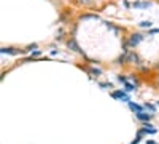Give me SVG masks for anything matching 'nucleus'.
I'll use <instances>...</instances> for the list:
<instances>
[{"label":"nucleus","instance_id":"nucleus-1","mask_svg":"<svg viewBox=\"0 0 159 144\" xmlns=\"http://www.w3.org/2000/svg\"><path fill=\"white\" fill-rule=\"evenodd\" d=\"M143 38H145V37H143L142 34H139V32H135V34H130V35H129V38L124 42V51H129V50H127L129 47H130V48H135V47H137V45H139V43L143 40Z\"/></svg>","mask_w":159,"mask_h":144},{"label":"nucleus","instance_id":"nucleus-2","mask_svg":"<svg viewBox=\"0 0 159 144\" xmlns=\"http://www.w3.org/2000/svg\"><path fill=\"white\" fill-rule=\"evenodd\" d=\"M67 47H69V48H70L72 51H76V53H80V55H81V56H83V58H84L86 61H89V58H88V56L84 55V51H83L81 48H80V45L76 43V40H75V37H70L69 40H67Z\"/></svg>","mask_w":159,"mask_h":144},{"label":"nucleus","instance_id":"nucleus-3","mask_svg":"<svg viewBox=\"0 0 159 144\" xmlns=\"http://www.w3.org/2000/svg\"><path fill=\"white\" fill-rule=\"evenodd\" d=\"M111 98L118 99V101H123V102H130V96L126 93L124 90H115V91H111Z\"/></svg>","mask_w":159,"mask_h":144},{"label":"nucleus","instance_id":"nucleus-4","mask_svg":"<svg viewBox=\"0 0 159 144\" xmlns=\"http://www.w3.org/2000/svg\"><path fill=\"white\" fill-rule=\"evenodd\" d=\"M2 55H11V56H18V55H24L27 53L25 50H21V48H15V47H2Z\"/></svg>","mask_w":159,"mask_h":144},{"label":"nucleus","instance_id":"nucleus-5","mask_svg":"<svg viewBox=\"0 0 159 144\" xmlns=\"http://www.w3.org/2000/svg\"><path fill=\"white\" fill-rule=\"evenodd\" d=\"M127 64H137V66L142 64V58L139 56L137 51H127Z\"/></svg>","mask_w":159,"mask_h":144},{"label":"nucleus","instance_id":"nucleus-6","mask_svg":"<svg viewBox=\"0 0 159 144\" xmlns=\"http://www.w3.org/2000/svg\"><path fill=\"white\" fill-rule=\"evenodd\" d=\"M135 117H137V120H140V122H143V123H148L153 117H154V114H150V112H147V111H143V112L135 114Z\"/></svg>","mask_w":159,"mask_h":144},{"label":"nucleus","instance_id":"nucleus-7","mask_svg":"<svg viewBox=\"0 0 159 144\" xmlns=\"http://www.w3.org/2000/svg\"><path fill=\"white\" fill-rule=\"evenodd\" d=\"M140 130L143 132V135H156L157 133V128H153V125L150 122L148 123H143V127Z\"/></svg>","mask_w":159,"mask_h":144},{"label":"nucleus","instance_id":"nucleus-8","mask_svg":"<svg viewBox=\"0 0 159 144\" xmlns=\"http://www.w3.org/2000/svg\"><path fill=\"white\" fill-rule=\"evenodd\" d=\"M80 67H81V69H84L91 77H99V75H102V69H99V67H83V66H80Z\"/></svg>","mask_w":159,"mask_h":144},{"label":"nucleus","instance_id":"nucleus-9","mask_svg":"<svg viewBox=\"0 0 159 144\" xmlns=\"http://www.w3.org/2000/svg\"><path fill=\"white\" fill-rule=\"evenodd\" d=\"M127 106H129V109L134 112V114H139V112H143V111H145V107L142 106V104H137V102H134V101L127 102Z\"/></svg>","mask_w":159,"mask_h":144},{"label":"nucleus","instance_id":"nucleus-10","mask_svg":"<svg viewBox=\"0 0 159 144\" xmlns=\"http://www.w3.org/2000/svg\"><path fill=\"white\" fill-rule=\"evenodd\" d=\"M123 90L126 91V93H132V91H137V85H135V83H132V82H126Z\"/></svg>","mask_w":159,"mask_h":144},{"label":"nucleus","instance_id":"nucleus-11","mask_svg":"<svg viewBox=\"0 0 159 144\" xmlns=\"http://www.w3.org/2000/svg\"><path fill=\"white\" fill-rule=\"evenodd\" d=\"M143 107H145V111H147V112H150V114H154V112H156V104H151V102H145V104H143Z\"/></svg>","mask_w":159,"mask_h":144},{"label":"nucleus","instance_id":"nucleus-12","mask_svg":"<svg viewBox=\"0 0 159 144\" xmlns=\"http://www.w3.org/2000/svg\"><path fill=\"white\" fill-rule=\"evenodd\" d=\"M150 5H151V2H134L132 3V7H135V8H147Z\"/></svg>","mask_w":159,"mask_h":144},{"label":"nucleus","instance_id":"nucleus-13","mask_svg":"<svg viewBox=\"0 0 159 144\" xmlns=\"http://www.w3.org/2000/svg\"><path fill=\"white\" fill-rule=\"evenodd\" d=\"M97 15H91V13H84V15L80 16V21H84V19H97Z\"/></svg>","mask_w":159,"mask_h":144},{"label":"nucleus","instance_id":"nucleus-14","mask_svg":"<svg viewBox=\"0 0 159 144\" xmlns=\"http://www.w3.org/2000/svg\"><path fill=\"white\" fill-rule=\"evenodd\" d=\"M139 26H140L142 29H150L151 26H153V22H151V21H142V22H140Z\"/></svg>","mask_w":159,"mask_h":144},{"label":"nucleus","instance_id":"nucleus-15","mask_svg":"<svg viewBox=\"0 0 159 144\" xmlns=\"http://www.w3.org/2000/svg\"><path fill=\"white\" fill-rule=\"evenodd\" d=\"M129 80H130L132 83H135L137 87L140 85V80H139V77H137V75H134V74H130V75H129Z\"/></svg>","mask_w":159,"mask_h":144},{"label":"nucleus","instance_id":"nucleus-16","mask_svg":"<svg viewBox=\"0 0 159 144\" xmlns=\"http://www.w3.org/2000/svg\"><path fill=\"white\" fill-rule=\"evenodd\" d=\"M116 80H118V82H121V83H126V82H129V77H124V75L119 74V75L116 77Z\"/></svg>","mask_w":159,"mask_h":144},{"label":"nucleus","instance_id":"nucleus-17","mask_svg":"<svg viewBox=\"0 0 159 144\" xmlns=\"http://www.w3.org/2000/svg\"><path fill=\"white\" fill-rule=\"evenodd\" d=\"M40 55H42V50H34V51H32V55H30V59H34V58H38Z\"/></svg>","mask_w":159,"mask_h":144},{"label":"nucleus","instance_id":"nucleus-18","mask_svg":"<svg viewBox=\"0 0 159 144\" xmlns=\"http://www.w3.org/2000/svg\"><path fill=\"white\" fill-rule=\"evenodd\" d=\"M99 85H100L102 88H108V90H110V88H113V85H111L110 82H105V83H99Z\"/></svg>","mask_w":159,"mask_h":144},{"label":"nucleus","instance_id":"nucleus-19","mask_svg":"<svg viewBox=\"0 0 159 144\" xmlns=\"http://www.w3.org/2000/svg\"><path fill=\"white\" fill-rule=\"evenodd\" d=\"M148 34H150V35H153V34H159V27H156V29H150Z\"/></svg>","mask_w":159,"mask_h":144},{"label":"nucleus","instance_id":"nucleus-20","mask_svg":"<svg viewBox=\"0 0 159 144\" xmlns=\"http://www.w3.org/2000/svg\"><path fill=\"white\" fill-rule=\"evenodd\" d=\"M37 47H38V45H37V43H32V45H29V47H27V48H25V51H30V50H32V48H37Z\"/></svg>","mask_w":159,"mask_h":144},{"label":"nucleus","instance_id":"nucleus-21","mask_svg":"<svg viewBox=\"0 0 159 144\" xmlns=\"http://www.w3.org/2000/svg\"><path fill=\"white\" fill-rule=\"evenodd\" d=\"M140 141H142V138H139V136H135V139H134V141H132L130 144H139Z\"/></svg>","mask_w":159,"mask_h":144},{"label":"nucleus","instance_id":"nucleus-22","mask_svg":"<svg viewBox=\"0 0 159 144\" xmlns=\"http://www.w3.org/2000/svg\"><path fill=\"white\" fill-rule=\"evenodd\" d=\"M147 144H157V142H156V141H151V139H150V141H147Z\"/></svg>","mask_w":159,"mask_h":144},{"label":"nucleus","instance_id":"nucleus-23","mask_svg":"<svg viewBox=\"0 0 159 144\" xmlns=\"http://www.w3.org/2000/svg\"><path fill=\"white\" fill-rule=\"evenodd\" d=\"M156 106H159V101H157V102H156Z\"/></svg>","mask_w":159,"mask_h":144},{"label":"nucleus","instance_id":"nucleus-24","mask_svg":"<svg viewBox=\"0 0 159 144\" xmlns=\"http://www.w3.org/2000/svg\"><path fill=\"white\" fill-rule=\"evenodd\" d=\"M157 82H159V80H157Z\"/></svg>","mask_w":159,"mask_h":144}]
</instances>
